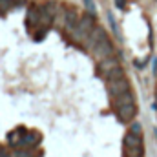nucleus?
<instances>
[{"label":"nucleus","mask_w":157,"mask_h":157,"mask_svg":"<svg viewBox=\"0 0 157 157\" xmlns=\"http://www.w3.org/2000/svg\"><path fill=\"white\" fill-rule=\"evenodd\" d=\"M59 7H60V6H59L57 2H48V4L44 6V9H42V11H44L46 15H49V17L53 18V17L57 15V11H59Z\"/></svg>","instance_id":"obj_11"},{"label":"nucleus","mask_w":157,"mask_h":157,"mask_svg":"<svg viewBox=\"0 0 157 157\" xmlns=\"http://www.w3.org/2000/svg\"><path fill=\"white\" fill-rule=\"evenodd\" d=\"M128 91H132V90H130V80L126 77L108 82V93L112 95V99H115L119 95H124V93H128Z\"/></svg>","instance_id":"obj_3"},{"label":"nucleus","mask_w":157,"mask_h":157,"mask_svg":"<svg viewBox=\"0 0 157 157\" xmlns=\"http://www.w3.org/2000/svg\"><path fill=\"white\" fill-rule=\"evenodd\" d=\"M108 39V35H106V31H104V28H101V26H95L93 28V31L88 35V39H86V48L90 49V51H93L101 42H104V40Z\"/></svg>","instance_id":"obj_4"},{"label":"nucleus","mask_w":157,"mask_h":157,"mask_svg":"<svg viewBox=\"0 0 157 157\" xmlns=\"http://www.w3.org/2000/svg\"><path fill=\"white\" fill-rule=\"evenodd\" d=\"M135 115H137V106H135V102L124 104V106L117 108V117H119L121 122H130V121H133Z\"/></svg>","instance_id":"obj_5"},{"label":"nucleus","mask_w":157,"mask_h":157,"mask_svg":"<svg viewBox=\"0 0 157 157\" xmlns=\"http://www.w3.org/2000/svg\"><path fill=\"white\" fill-rule=\"evenodd\" d=\"M13 6H15V0H0V13L11 9Z\"/></svg>","instance_id":"obj_12"},{"label":"nucleus","mask_w":157,"mask_h":157,"mask_svg":"<svg viewBox=\"0 0 157 157\" xmlns=\"http://www.w3.org/2000/svg\"><path fill=\"white\" fill-rule=\"evenodd\" d=\"M124 4H126V0H117V6H119V7H124Z\"/></svg>","instance_id":"obj_16"},{"label":"nucleus","mask_w":157,"mask_h":157,"mask_svg":"<svg viewBox=\"0 0 157 157\" xmlns=\"http://www.w3.org/2000/svg\"><path fill=\"white\" fill-rule=\"evenodd\" d=\"M84 4L88 6V13H90V15H95V6H93V0H84Z\"/></svg>","instance_id":"obj_14"},{"label":"nucleus","mask_w":157,"mask_h":157,"mask_svg":"<svg viewBox=\"0 0 157 157\" xmlns=\"http://www.w3.org/2000/svg\"><path fill=\"white\" fill-rule=\"evenodd\" d=\"M132 102H135V99H133V93H132V91H128V93H124V95L115 97L112 104H113V108L117 110V108H121V106H124V104H132Z\"/></svg>","instance_id":"obj_9"},{"label":"nucleus","mask_w":157,"mask_h":157,"mask_svg":"<svg viewBox=\"0 0 157 157\" xmlns=\"http://www.w3.org/2000/svg\"><path fill=\"white\" fill-rule=\"evenodd\" d=\"M119 68V60L115 57H108V59H104V60H101L99 62V73L102 75V77H106L112 70H115Z\"/></svg>","instance_id":"obj_7"},{"label":"nucleus","mask_w":157,"mask_h":157,"mask_svg":"<svg viewBox=\"0 0 157 157\" xmlns=\"http://www.w3.org/2000/svg\"><path fill=\"white\" fill-rule=\"evenodd\" d=\"M93 28H95L93 15H82V17L78 18V22H77V28L73 29V35H75L78 40H84V42H86L88 35L93 31Z\"/></svg>","instance_id":"obj_2"},{"label":"nucleus","mask_w":157,"mask_h":157,"mask_svg":"<svg viewBox=\"0 0 157 157\" xmlns=\"http://www.w3.org/2000/svg\"><path fill=\"white\" fill-rule=\"evenodd\" d=\"M93 55H95L99 60H104V59H108V57H113V46H112L110 39H106L104 42H101V44L93 49Z\"/></svg>","instance_id":"obj_6"},{"label":"nucleus","mask_w":157,"mask_h":157,"mask_svg":"<svg viewBox=\"0 0 157 157\" xmlns=\"http://www.w3.org/2000/svg\"><path fill=\"white\" fill-rule=\"evenodd\" d=\"M15 157H33L29 152H26V150H18L17 154H15Z\"/></svg>","instance_id":"obj_15"},{"label":"nucleus","mask_w":157,"mask_h":157,"mask_svg":"<svg viewBox=\"0 0 157 157\" xmlns=\"http://www.w3.org/2000/svg\"><path fill=\"white\" fill-rule=\"evenodd\" d=\"M124 157H144V148H143V137L126 133L124 137Z\"/></svg>","instance_id":"obj_1"},{"label":"nucleus","mask_w":157,"mask_h":157,"mask_svg":"<svg viewBox=\"0 0 157 157\" xmlns=\"http://www.w3.org/2000/svg\"><path fill=\"white\" fill-rule=\"evenodd\" d=\"M130 133L143 137V132H141V124H132V128H130Z\"/></svg>","instance_id":"obj_13"},{"label":"nucleus","mask_w":157,"mask_h":157,"mask_svg":"<svg viewBox=\"0 0 157 157\" xmlns=\"http://www.w3.org/2000/svg\"><path fill=\"white\" fill-rule=\"evenodd\" d=\"M104 78H106V82H110V80H117V78H124V70L119 66V68H115V70H112Z\"/></svg>","instance_id":"obj_10"},{"label":"nucleus","mask_w":157,"mask_h":157,"mask_svg":"<svg viewBox=\"0 0 157 157\" xmlns=\"http://www.w3.org/2000/svg\"><path fill=\"white\" fill-rule=\"evenodd\" d=\"M40 141V135L37 132H28V133H24V137L20 139V143H18V146H37Z\"/></svg>","instance_id":"obj_8"}]
</instances>
